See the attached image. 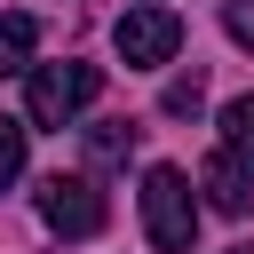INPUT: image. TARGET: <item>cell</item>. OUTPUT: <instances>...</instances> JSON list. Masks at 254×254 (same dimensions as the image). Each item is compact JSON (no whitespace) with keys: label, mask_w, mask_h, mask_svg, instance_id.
<instances>
[{"label":"cell","mask_w":254,"mask_h":254,"mask_svg":"<svg viewBox=\"0 0 254 254\" xmlns=\"http://www.w3.org/2000/svg\"><path fill=\"white\" fill-rule=\"evenodd\" d=\"M24 135H32V127H24V119H8V111H0V190H8V183H16V175H24Z\"/></svg>","instance_id":"cell-10"},{"label":"cell","mask_w":254,"mask_h":254,"mask_svg":"<svg viewBox=\"0 0 254 254\" xmlns=\"http://www.w3.org/2000/svg\"><path fill=\"white\" fill-rule=\"evenodd\" d=\"M198 103H206V79H198V71H183V79H167V95H159V111H167V119H190Z\"/></svg>","instance_id":"cell-9"},{"label":"cell","mask_w":254,"mask_h":254,"mask_svg":"<svg viewBox=\"0 0 254 254\" xmlns=\"http://www.w3.org/2000/svg\"><path fill=\"white\" fill-rule=\"evenodd\" d=\"M230 254H254V246H230Z\"/></svg>","instance_id":"cell-12"},{"label":"cell","mask_w":254,"mask_h":254,"mask_svg":"<svg viewBox=\"0 0 254 254\" xmlns=\"http://www.w3.org/2000/svg\"><path fill=\"white\" fill-rule=\"evenodd\" d=\"M95 87H103V71L79 64V56H64V64H32L24 111H32V127H71V119L95 103Z\"/></svg>","instance_id":"cell-2"},{"label":"cell","mask_w":254,"mask_h":254,"mask_svg":"<svg viewBox=\"0 0 254 254\" xmlns=\"http://www.w3.org/2000/svg\"><path fill=\"white\" fill-rule=\"evenodd\" d=\"M111 40H119L127 71H151V64H167V56L183 48V16H175V8H127V16L111 24Z\"/></svg>","instance_id":"cell-4"},{"label":"cell","mask_w":254,"mask_h":254,"mask_svg":"<svg viewBox=\"0 0 254 254\" xmlns=\"http://www.w3.org/2000/svg\"><path fill=\"white\" fill-rule=\"evenodd\" d=\"M222 24H230L238 48H254V0H222Z\"/></svg>","instance_id":"cell-11"},{"label":"cell","mask_w":254,"mask_h":254,"mask_svg":"<svg viewBox=\"0 0 254 254\" xmlns=\"http://www.w3.org/2000/svg\"><path fill=\"white\" fill-rule=\"evenodd\" d=\"M103 214H111V206H103V190H95L87 175H48V183H40V222H48L56 238H95Z\"/></svg>","instance_id":"cell-3"},{"label":"cell","mask_w":254,"mask_h":254,"mask_svg":"<svg viewBox=\"0 0 254 254\" xmlns=\"http://www.w3.org/2000/svg\"><path fill=\"white\" fill-rule=\"evenodd\" d=\"M135 143H143L135 119H95V127H87V159H95V167H119Z\"/></svg>","instance_id":"cell-6"},{"label":"cell","mask_w":254,"mask_h":254,"mask_svg":"<svg viewBox=\"0 0 254 254\" xmlns=\"http://www.w3.org/2000/svg\"><path fill=\"white\" fill-rule=\"evenodd\" d=\"M198 190H206V206H214V214H246V206H254V175H246L230 151H214V159L198 167Z\"/></svg>","instance_id":"cell-5"},{"label":"cell","mask_w":254,"mask_h":254,"mask_svg":"<svg viewBox=\"0 0 254 254\" xmlns=\"http://www.w3.org/2000/svg\"><path fill=\"white\" fill-rule=\"evenodd\" d=\"M222 151L238 167H254V95H230L222 103Z\"/></svg>","instance_id":"cell-8"},{"label":"cell","mask_w":254,"mask_h":254,"mask_svg":"<svg viewBox=\"0 0 254 254\" xmlns=\"http://www.w3.org/2000/svg\"><path fill=\"white\" fill-rule=\"evenodd\" d=\"M143 230H151L159 254H190L198 246V198H190L183 167H151L143 175Z\"/></svg>","instance_id":"cell-1"},{"label":"cell","mask_w":254,"mask_h":254,"mask_svg":"<svg viewBox=\"0 0 254 254\" xmlns=\"http://www.w3.org/2000/svg\"><path fill=\"white\" fill-rule=\"evenodd\" d=\"M32 48H40V16H0V79L32 71Z\"/></svg>","instance_id":"cell-7"}]
</instances>
